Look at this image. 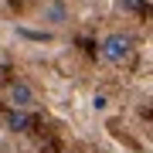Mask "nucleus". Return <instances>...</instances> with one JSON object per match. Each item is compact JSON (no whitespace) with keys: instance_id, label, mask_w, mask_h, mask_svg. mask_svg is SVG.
I'll return each mask as SVG.
<instances>
[{"instance_id":"1","label":"nucleus","mask_w":153,"mask_h":153,"mask_svg":"<svg viewBox=\"0 0 153 153\" xmlns=\"http://www.w3.org/2000/svg\"><path fill=\"white\" fill-rule=\"evenodd\" d=\"M133 55H136V41L126 31H112V34H105V38L99 41V58H102L105 65H112V68L129 65Z\"/></svg>"},{"instance_id":"2","label":"nucleus","mask_w":153,"mask_h":153,"mask_svg":"<svg viewBox=\"0 0 153 153\" xmlns=\"http://www.w3.org/2000/svg\"><path fill=\"white\" fill-rule=\"evenodd\" d=\"M34 105H38V92H34L31 82H24V78H17V82L7 85V109H24V112H34Z\"/></svg>"},{"instance_id":"3","label":"nucleus","mask_w":153,"mask_h":153,"mask_svg":"<svg viewBox=\"0 0 153 153\" xmlns=\"http://www.w3.org/2000/svg\"><path fill=\"white\" fill-rule=\"evenodd\" d=\"M41 21L51 24V27L68 24V4H65V0H44V7H41Z\"/></svg>"},{"instance_id":"4","label":"nucleus","mask_w":153,"mask_h":153,"mask_svg":"<svg viewBox=\"0 0 153 153\" xmlns=\"http://www.w3.org/2000/svg\"><path fill=\"white\" fill-rule=\"evenodd\" d=\"M4 123H7L10 133H27V129H31V112H24V109H7V112H4Z\"/></svg>"},{"instance_id":"5","label":"nucleus","mask_w":153,"mask_h":153,"mask_svg":"<svg viewBox=\"0 0 153 153\" xmlns=\"http://www.w3.org/2000/svg\"><path fill=\"white\" fill-rule=\"evenodd\" d=\"M119 10H140V0H116Z\"/></svg>"}]
</instances>
